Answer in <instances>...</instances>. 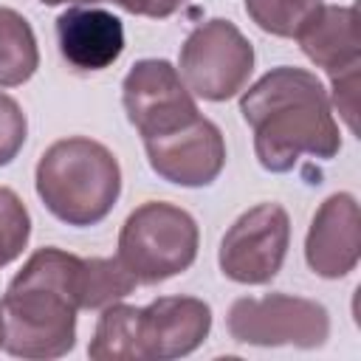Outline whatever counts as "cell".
<instances>
[{"label": "cell", "instance_id": "603a6c76", "mask_svg": "<svg viewBox=\"0 0 361 361\" xmlns=\"http://www.w3.org/2000/svg\"><path fill=\"white\" fill-rule=\"evenodd\" d=\"M0 347H3V316H0Z\"/></svg>", "mask_w": 361, "mask_h": 361}, {"label": "cell", "instance_id": "9a60e30c", "mask_svg": "<svg viewBox=\"0 0 361 361\" xmlns=\"http://www.w3.org/2000/svg\"><path fill=\"white\" fill-rule=\"evenodd\" d=\"M135 276L118 257H82L79 262V310H104L135 290Z\"/></svg>", "mask_w": 361, "mask_h": 361}, {"label": "cell", "instance_id": "6da1fadb", "mask_svg": "<svg viewBox=\"0 0 361 361\" xmlns=\"http://www.w3.org/2000/svg\"><path fill=\"white\" fill-rule=\"evenodd\" d=\"M240 113L254 130V152L268 172H290L302 155L330 161L341 149L330 96L305 68H271L240 96Z\"/></svg>", "mask_w": 361, "mask_h": 361}, {"label": "cell", "instance_id": "e0dca14e", "mask_svg": "<svg viewBox=\"0 0 361 361\" xmlns=\"http://www.w3.org/2000/svg\"><path fill=\"white\" fill-rule=\"evenodd\" d=\"M322 6L324 0H245V14L265 34L296 39Z\"/></svg>", "mask_w": 361, "mask_h": 361}, {"label": "cell", "instance_id": "7c38bea8", "mask_svg": "<svg viewBox=\"0 0 361 361\" xmlns=\"http://www.w3.org/2000/svg\"><path fill=\"white\" fill-rule=\"evenodd\" d=\"M56 45L62 59L79 73L110 68L124 51L121 20L96 6H68L56 17Z\"/></svg>", "mask_w": 361, "mask_h": 361}, {"label": "cell", "instance_id": "5b68a950", "mask_svg": "<svg viewBox=\"0 0 361 361\" xmlns=\"http://www.w3.org/2000/svg\"><path fill=\"white\" fill-rule=\"evenodd\" d=\"M254 71V45L231 20H206L180 45L178 73L192 96L226 102L237 96Z\"/></svg>", "mask_w": 361, "mask_h": 361}, {"label": "cell", "instance_id": "ffe728a7", "mask_svg": "<svg viewBox=\"0 0 361 361\" xmlns=\"http://www.w3.org/2000/svg\"><path fill=\"white\" fill-rule=\"evenodd\" d=\"M358 76L361 65L344 68L338 73H330V107L338 110L350 133H355V113H358Z\"/></svg>", "mask_w": 361, "mask_h": 361}, {"label": "cell", "instance_id": "277c9868", "mask_svg": "<svg viewBox=\"0 0 361 361\" xmlns=\"http://www.w3.org/2000/svg\"><path fill=\"white\" fill-rule=\"evenodd\" d=\"M195 217L164 200H149L133 209L118 231V259L138 285H158L192 268L197 257Z\"/></svg>", "mask_w": 361, "mask_h": 361}, {"label": "cell", "instance_id": "8992f818", "mask_svg": "<svg viewBox=\"0 0 361 361\" xmlns=\"http://www.w3.org/2000/svg\"><path fill=\"white\" fill-rule=\"evenodd\" d=\"M226 327L240 344L313 350L330 338V313L322 302L290 293L243 296L231 302Z\"/></svg>", "mask_w": 361, "mask_h": 361}, {"label": "cell", "instance_id": "2e32d148", "mask_svg": "<svg viewBox=\"0 0 361 361\" xmlns=\"http://www.w3.org/2000/svg\"><path fill=\"white\" fill-rule=\"evenodd\" d=\"M135 305H107L96 322L87 355L96 361H141Z\"/></svg>", "mask_w": 361, "mask_h": 361}, {"label": "cell", "instance_id": "ac0fdd59", "mask_svg": "<svg viewBox=\"0 0 361 361\" xmlns=\"http://www.w3.org/2000/svg\"><path fill=\"white\" fill-rule=\"evenodd\" d=\"M31 237V214L20 195L0 186V268L23 254Z\"/></svg>", "mask_w": 361, "mask_h": 361}, {"label": "cell", "instance_id": "3957f363", "mask_svg": "<svg viewBox=\"0 0 361 361\" xmlns=\"http://www.w3.org/2000/svg\"><path fill=\"white\" fill-rule=\"evenodd\" d=\"M34 186L56 220L85 228L113 212L121 195V166L104 144L71 135L54 141L39 155Z\"/></svg>", "mask_w": 361, "mask_h": 361}, {"label": "cell", "instance_id": "d6986e66", "mask_svg": "<svg viewBox=\"0 0 361 361\" xmlns=\"http://www.w3.org/2000/svg\"><path fill=\"white\" fill-rule=\"evenodd\" d=\"M28 135V118L23 113V107L17 104V99L0 93V166L11 164Z\"/></svg>", "mask_w": 361, "mask_h": 361}, {"label": "cell", "instance_id": "4fadbf2b", "mask_svg": "<svg viewBox=\"0 0 361 361\" xmlns=\"http://www.w3.org/2000/svg\"><path fill=\"white\" fill-rule=\"evenodd\" d=\"M296 39L302 54L316 68L327 71V76L361 65L355 6H322V11L305 25V31Z\"/></svg>", "mask_w": 361, "mask_h": 361}, {"label": "cell", "instance_id": "8fae6325", "mask_svg": "<svg viewBox=\"0 0 361 361\" xmlns=\"http://www.w3.org/2000/svg\"><path fill=\"white\" fill-rule=\"evenodd\" d=\"M361 254V212L350 192H336L324 197L316 209L307 237L305 259L307 268L322 279H341L355 271Z\"/></svg>", "mask_w": 361, "mask_h": 361}, {"label": "cell", "instance_id": "7402d4cb", "mask_svg": "<svg viewBox=\"0 0 361 361\" xmlns=\"http://www.w3.org/2000/svg\"><path fill=\"white\" fill-rule=\"evenodd\" d=\"M183 3H189V0H147L144 3V14L152 17V20H164V17L175 14Z\"/></svg>", "mask_w": 361, "mask_h": 361}, {"label": "cell", "instance_id": "30bf717a", "mask_svg": "<svg viewBox=\"0 0 361 361\" xmlns=\"http://www.w3.org/2000/svg\"><path fill=\"white\" fill-rule=\"evenodd\" d=\"M212 330V307L197 296H158L138 310L141 361H172L195 353Z\"/></svg>", "mask_w": 361, "mask_h": 361}, {"label": "cell", "instance_id": "9c48e42d", "mask_svg": "<svg viewBox=\"0 0 361 361\" xmlns=\"http://www.w3.org/2000/svg\"><path fill=\"white\" fill-rule=\"evenodd\" d=\"M147 161L152 172L175 186L200 189L217 180V175L226 166V141L214 121L197 116L192 124L147 138Z\"/></svg>", "mask_w": 361, "mask_h": 361}, {"label": "cell", "instance_id": "44dd1931", "mask_svg": "<svg viewBox=\"0 0 361 361\" xmlns=\"http://www.w3.org/2000/svg\"><path fill=\"white\" fill-rule=\"evenodd\" d=\"M45 6H96V3H113L118 8H124L127 14H144V3L147 0H39Z\"/></svg>", "mask_w": 361, "mask_h": 361}, {"label": "cell", "instance_id": "ba28073f", "mask_svg": "<svg viewBox=\"0 0 361 361\" xmlns=\"http://www.w3.org/2000/svg\"><path fill=\"white\" fill-rule=\"evenodd\" d=\"M121 102L144 141L169 135L200 116L192 90L166 59H138L121 82Z\"/></svg>", "mask_w": 361, "mask_h": 361}, {"label": "cell", "instance_id": "5bb4252c", "mask_svg": "<svg viewBox=\"0 0 361 361\" xmlns=\"http://www.w3.org/2000/svg\"><path fill=\"white\" fill-rule=\"evenodd\" d=\"M39 68V48L31 23L0 6V87H17L28 82Z\"/></svg>", "mask_w": 361, "mask_h": 361}, {"label": "cell", "instance_id": "7a4b0ae2", "mask_svg": "<svg viewBox=\"0 0 361 361\" xmlns=\"http://www.w3.org/2000/svg\"><path fill=\"white\" fill-rule=\"evenodd\" d=\"M79 262L62 248H37L8 282L3 316V350L14 358H62L76 344Z\"/></svg>", "mask_w": 361, "mask_h": 361}, {"label": "cell", "instance_id": "52a82bcc", "mask_svg": "<svg viewBox=\"0 0 361 361\" xmlns=\"http://www.w3.org/2000/svg\"><path fill=\"white\" fill-rule=\"evenodd\" d=\"M290 217L279 203H259L243 212L220 240L217 265L240 285H268L285 262Z\"/></svg>", "mask_w": 361, "mask_h": 361}]
</instances>
